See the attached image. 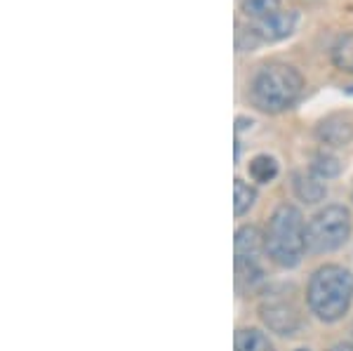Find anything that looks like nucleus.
<instances>
[{"label":"nucleus","instance_id":"obj_16","mask_svg":"<svg viewBox=\"0 0 353 351\" xmlns=\"http://www.w3.org/2000/svg\"><path fill=\"white\" fill-rule=\"evenodd\" d=\"M330 351H353V344H346V342H341V344H334Z\"/></svg>","mask_w":353,"mask_h":351},{"label":"nucleus","instance_id":"obj_2","mask_svg":"<svg viewBox=\"0 0 353 351\" xmlns=\"http://www.w3.org/2000/svg\"><path fill=\"white\" fill-rule=\"evenodd\" d=\"M304 90V78L294 66L266 64L250 85V99L264 113H281L297 104Z\"/></svg>","mask_w":353,"mask_h":351},{"label":"nucleus","instance_id":"obj_14","mask_svg":"<svg viewBox=\"0 0 353 351\" xmlns=\"http://www.w3.org/2000/svg\"><path fill=\"white\" fill-rule=\"evenodd\" d=\"M311 172H316L321 179L337 177V174L341 172V163L334 156H330V154H318L316 158H313Z\"/></svg>","mask_w":353,"mask_h":351},{"label":"nucleus","instance_id":"obj_6","mask_svg":"<svg viewBox=\"0 0 353 351\" xmlns=\"http://www.w3.org/2000/svg\"><path fill=\"white\" fill-rule=\"evenodd\" d=\"M259 316L273 332H278V335H294L301 328L299 309L285 290L266 292L259 302Z\"/></svg>","mask_w":353,"mask_h":351},{"label":"nucleus","instance_id":"obj_4","mask_svg":"<svg viewBox=\"0 0 353 351\" xmlns=\"http://www.w3.org/2000/svg\"><path fill=\"white\" fill-rule=\"evenodd\" d=\"M351 236V212L344 205H327L306 224V250L313 254L339 250Z\"/></svg>","mask_w":353,"mask_h":351},{"label":"nucleus","instance_id":"obj_10","mask_svg":"<svg viewBox=\"0 0 353 351\" xmlns=\"http://www.w3.org/2000/svg\"><path fill=\"white\" fill-rule=\"evenodd\" d=\"M236 351H273V344L257 328H241L236 332Z\"/></svg>","mask_w":353,"mask_h":351},{"label":"nucleus","instance_id":"obj_9","mask_svg":"<svg viewBox=\"0 0 353 351\" xmlns=\"http://www.w3.org/2000/svg\"><path fill=\"white\" fill-rule=\"evenodd\" d=\"M292 184H294V194L304 203H318L327 194L325 182H323L316 172H297Z\"/></svg>","mask_w":353,"mask_h":351},{"label":"nucleus","instance_id":"obj_17","mask_svg":"<svg viewBox=\"0 0 353 351\" xmlns=\"http://www.w3.org/2000/svg\"><path fill=\"white\" fill-rule=\"evenodd\" d=\"M297 351H309V349H297Z\"/></svg>","mask_w":353,"mask_h":351},{"label":"nucleus","instance_id":"obj_3","mask_svg":"<svg viewBox=\"0 0 353 351\" xmlns=\"http://www.w3.org/2000/svg\"><path fill=\"white\" fill-rule=\"evenodd\" d=\"M266 254L278 267H297L306 250V224L294 205H281L271 214L266 226Z\"/></svg>","mask_w":353,"mask_h":351},{"label":"nucleus","instance_id":"obj_8","mask_svg":"<svg viewBox=\"0 0 353 351\" xmlns=\"http://www.w3.org/2000/svg\"><path fill=\"white\" fill-rule=\"evenodd\" d=\"M318 139L330 146H344L353 139V126L341 116H330L318 126Z\"/></svg>","mask_w":353,"mask_h":351},{"label":"nucleus","instance_id":"obj_7","mask_svg":"<svg viewBox=\"0 0 353 351\" xmlns=\"http://www.w3.org/2000/svg\"><path fill=\"white\" fill-rule=\"evenodd\" d=\"M294 21L297 14L294 12H273L271 17L259 19L252 28H248V36L254 38V43H276L288 38L294 31Z\"/></svg>","mask_w":353,"mask_h":351},{"label":"nucleus","instance_id":"obj_12","mask_svg":"<svg viewBox=\"0 0 353 351\" xmlns=\"http://www.w3.org/2000/svg\"><path fill=\"white\" fill-rule=\"evenodd\" d=\"M332 61L337 69L353 73V33H346L337 41L332 48Z\"/></svg>","mask_w":353,"mask_h":351},{"label":"nucleus","instance_id":"obj_11","mask_svg":"<svg viewBox=\"0 0 353 351\" xmlns=\"http://www.w3.org/2000/svg\"><path fill=\"white\" fill-rule=\"evenodd\" d=\"M250 177L254 179V182L259 184H269L276 179L278 174V163L273 161L271 156H254L252 161H250Z\"/></svg>","mask_w":353,"mask_h":351},{"label":"nucleus","instance_id":"obj_1","mask_svg":"<svg viewBox=\"0 0 353 351\" xmlns=\"http://www.w3.org/2000/svg\"><path fill=\"white\" fill-rule=\"evenodd\" d=\"M353 299V276L339 264H325L316 269L309 281L306 302L309 309L325 323H334L349 311Z\"/></svg>","mask_w":353,"mask_h":351},{"label":"nucleus","instance_id":"obj_5","mask_svg":"<svg viewBox=\"0 0 353 351\" xmlns=\"http://www.w3.org/2000/svg\"><path fill=\"white\" fill-rule=\"evenodd\" d=\"M266 252V239L257 226H243L236 231V283L238 288L261 281L259 257Z\"/></svg>","mask_w":353,"mask_h":351},{"label":"nucleus","instance_id":"obj_13","mask_svg":"<svg viewBox=\"0 0 353 351\" xmlns=\"http://www.w3.org/2000/svg\"><path fill=\"white\" fill-rule=\"evenodd\" d=\"M233 194H236V198H233V212H236V217H243L254 205V201H257V191L250 184H245L243 179H236Z\"/></svg>","mask_w":353,"mask_h":351},{"label":"nucleus","instance_id":"obj_15","mask_svg":"<svg viewBox=\"0 0 353 351\" xmlns=\"http://www.w3.org/2000/svg\"><path fill=\"white\" fill-rule=\"evenodd\" d=\"M278 5L281 0H243V12L254 19H264V17L278 12Z\"/></svg>","mask_w":353,"mask_h":351}]
</instances>
